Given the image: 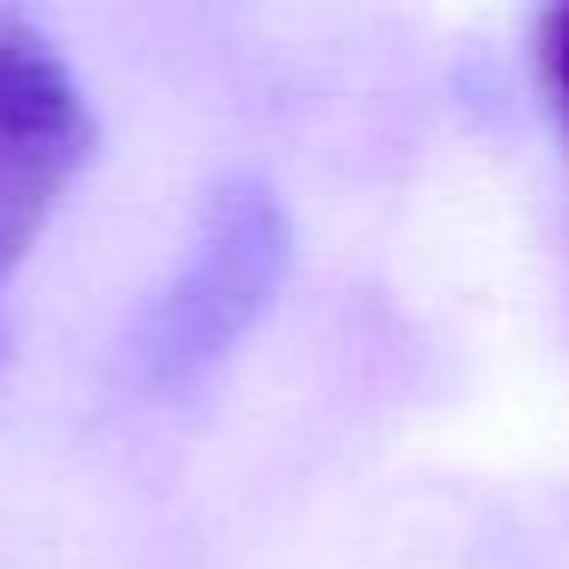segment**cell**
I'll list each match as a JSON object with an SVG mask.
<instances>
[{
  "label": "cell",
  "instance_id": "1",
  "mask_svg": "<svg viewBox=\"0 0 569 569\" xmlns=\"http://www.w3.org/2000/svg\"><path fill=\"white\" fill-rule=\"evenodd\" d=\"M295 251V227L270 184L233 178L209 197L172 282L148 300L129 331V373L148 392H184L246 337V325L270 307Z\"/></svg>",
  "mask_w": 569,
  "mask_h": 569
},
{
  "label": "cell",
  "instance_id": "3",
  "mask_svg": "<svg viewBox=\"0 0 569 569\" xmlns=\"http://www.w3.org/2000/svg\"><path fill=\"white\" fill-rule=\"evenodd\" d=\"M539 43H545V68H551L557 92H563V104H569V7H551V13L539 19Z\"/></svg>",
  "mask_w": 569,
  "mask_h": 569
},
{
  "label": "cell",
  "instance_id": "2",
  "mask_svg": "<svg viewBox=\"0 0 569 569\" xmlns=\"http://www.w3.org/2000/svg\"><path fill=\"white\" fill-rule=\"evenodd\" d=\"M99 141L87 92L26 13H0V288Z\"/></svg>",
  "mask_w": 569,
  "mask_h": 569
}]
</instances>
